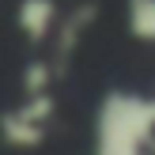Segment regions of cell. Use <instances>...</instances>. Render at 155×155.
I'll return each instance as SVG.
<instances>
[{
	"label": "cell",
	"mask_w": 155,
	"mask_h": 155,
	"mask_svg": "<svg viewBox=\"0 0 155 155\" xmlns=\"http://www.w3.org/2000/svg\"><path fill=\"white\" fill-rule=\"evenodd\" d=\"M53 117V95L42 91V95H27V102L8 110L0 117V136L15 148H34V144L45 140V129H49Z\"/></svg>",
	"instance_id": "cell-1"
},
{
	"label": "cell",
	"mask_w": 155,
	"mask_h": 155,
	"mask_svg": "<svg viewBox=\"0 0 155 155\" xmlns=\"http://www.w3.org/2000/svg\"><path fill=\"white\" fill-rule=\"evenodd\" d=\"M15 23H19V30L30 42H45L57 30V4L53 0H19Z\"/></svg>",
	"instance_id": "cell-2"
},
{
	"label": "cell",
	"mask_w": 155,
	"mask_h": 155,
	"mask_svg": "<svg viewBox=\"0 0 155 155\" xmlns=\"http://www.w3.org/2000/svg\"><path fill=\"white\" fill-rule=\"evenodd\" d=\"M91 19H95V12H91V8H80L72 19L61 23V30H53V34H57V57H61V61L80 45V38H83V30L91 27Z\"/></svg>",
	"instance_id": "cell-3"
},
{
	"label": "cell",
	"mask_w": 155,
	"mask_h": 155,
	"mask_svg": "<svg viewBox=\"0 0 155 155\" xmlns=\"http://www.w3.org/2000/svg\"><path fill=\"white\" fill-rule=\"evenodd\" d=\"M129 30L133 38L155 45V0H129Z\"/></svg>",
	"instance_id": "cell-4"
},
{
	"label": "cell",
	"mask_w": 155,
	"mask_h": 155,
	"mask_svg": "<svg viewBox=\"0 0 155 155\" xmlns=\"http://www.w3.org/2000/svg\"><path fill=\"white\" fill-rule=\"evenodd\" d=\"M23 91H27V95H42V91H49V64H45V61L27 64V72H23Z\"/></svg>",
	"instance_id": "cell-5"
}]
</instances>
